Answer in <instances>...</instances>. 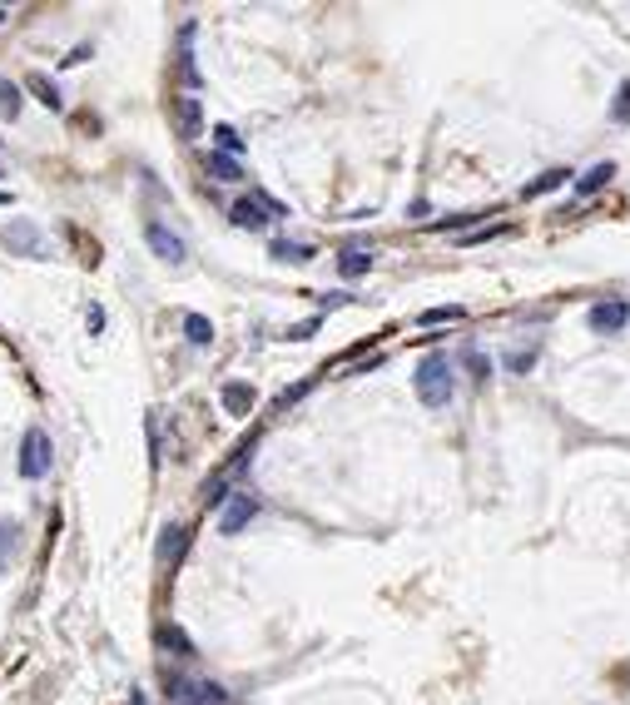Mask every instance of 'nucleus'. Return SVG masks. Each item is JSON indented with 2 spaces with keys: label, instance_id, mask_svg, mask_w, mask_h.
<instances>
[{
  "label": "nucleus",
  "instance_id": "nucleus-1",
  "mask_svg": "<svg viewBox=\"0 0 630 705\" xmlns=\"http://www.w3.org/2000/svg\"><path fill=\"white\" fill-rule=\"evenodd\" d=\"M412 387L427 407H447L451 393H457V377H451V357L447 353H427L412 373Z\"/></svg>",
  "mask_w": 630,
  "mask_h": 705
},
{
  "label": "nucleus",
  "instance_id": "nucleus-2",
  "mask_svg": "<svg viewBox=\"0 0 630 705\" xmlns=\"http://www.w3.org/2000/svg\"><path fill=\"white\" fill-rule=\"evenodd\" d=\"M283 214H288V209H283L273 194H264V189H254V194L234 199V209H228V219H234L238 229H248V234H264V229L278 224Z\"/></svg>",
  "mask_w": 630,
  "mask_h": 705
},
{
  "label": "nucleus",
  "instance_id": "nucleus-3",
  "mask_svg": "<svg viewBox=\"0 0 630 705\" xmlns=\"http://www.w3.org/2000/svg\"><path fill=\"white\" fill-rule=\"evenodd\" d=\"M50 457H55V447H50V433L45 427H30L25 437H20V477L40 482L50 472Z\"/></svg>",
  "mask_w": 630,
  "mask_h": 705
},
{
  "label": "nucleus",
  "instance_id": "nucleus-4",
  "mask_svg": "<svg viewBox=\"0 0 630 705\" xmlns=\"http://www.w3.org/2000/svg\"><path fill=\"white\" fill-rule=\"evenodd\" d=\"M144 244H150L154 259H160V264H170V269H184L189 264V244L174 234L170 224H160V219H150V224H144Z\"/></svg>",
  "mask_w": 630,
  "mask_h": 705
},
{
  "label": "nucleus",
  "instance_id": "nucleus-5",
  "mask_svg": "<svg viewBox=\"0 0 630 705\" xmlns=\"http://www.w3.org/2000/svg\"><path fill=\"white\" fill-rule=\"evenodd\" d=\"M254 517H258V497H248V492H234V497L218 507V532L234 536V532H244Z\"/></svg>",
  "mask_w": 630,
  "mask_h": 705
},
{
  "label": "nucleus",
  "instance_id": "nucleus-6",
  "mask_svg": "<svg viewBox=\"0 0 630 705\" xmlns=\"http://www.w3.org/2000/svg\"><path fill=\"white\" fill-rule=\"evenodd\" d=\"M625 318H630L625 299H601V303H591V313H586L591 333H621V328H625Z\"/></svg>",
  "mask_w": 630,
  "mask_h": 705
},
{
  "label": "nucleus",
  "instance_id": "nucleus-7",
  "mask_svg": "<svg viewBox=\"0 0 630 705\" xmlns=\"http://www.w3.org/2000/svg\"><path fill=\"white\" fill-rule=\"evenodd\" d=\"M174 124H179V140H199L204 134V100L199 94H179L174 100Z\"/></svg>",
  "mask_w": 630,
  "mask_h": 705
},
{
  "label": "nucleus",
  "instance_id": "nucleus-8",
  "mask_svg": "<svg viewBox=\"0 0 630 705\" xmlns=\"http://www.w3.org/2000/svg\"><path fill=\"white\" fill-rule=\"evenodd\" d=\"M218 397H224V407H228L234 417H248V413H254V403H258L248 383H224V393H218Z\"/></svg>",
  "mask_w": 630,
  "mask_h": 705
},
{
  "label": "nucleus",
  "instance_id": "nucleus-9",
  "mask_svg": "<svg viewBox=\"0 0 630 705\" xmlns=\"http://www.w3.org/2000/svg\"><path fill=\"white\" fill-rule=\"evenodd\" d=\"M338 269H343V279H358V273H367V269H373V249H367V244H353V249H343Z\"/></svg>",
  "mask_w": 630,
  "mask_h": 705
},
{
  "label": "nucleus",
  "instance_id": "nucleus-10",
  "mask_svg": "<svg viewBox=\"0 0 630 705\" xmlns=\"http://www.w3.org/2000/svg\"><path fill=\"white\" fill-rule=\"evenodd\" d=\"M611 174H615V164L611 160H606V164H591V170H586L581 179H576V194H596V189H606V184H611Z\"/></svg>",
  "mask_w": 630,
  "mask_h": 705
},
{
  "label": "nucleus",
  "instance_id": "nucleus-11",
  "mask_svg": "<svg viewBox=\"0 0 630 705\" xmlns=\"http://www.w3.org/2000/svg\"><path fill=\"white\" fill-rule=\"evenodd\" d=\"M184 338L194 343V348H204V343H214V323H208L204 313H184Z\"/></svg>",
  "mask_w": 630,
  "mask_h": 705
},
{
  "label": "nucleus",
  "instance_id": "nucleus-12",
  "mask_svg": "<svg viewBox=\"0 0 630 705\" xmlns=\"http://www.w3.org/2000/svg\"><path fill=\"white\" fill-rule=\"evenodd\" d=\"M268 254L278 259V264H308L313 249H308V244H293V239H278V244H273Z\"/></svg>",
  "mask_w": 630,
  "mask_h": 705
},
{
  "label": "nucleus",
  "instance_id": "nucleus-13",
  "mask_svg": "<svg viewBox=\"0 0 630 705\" xmlns=\"http://www.w3.org/2000/svg\"><path fill=\"white\" fill-rule=\"evenodd\" d=\"M566 179H571V170H546L541 179H531V184L521 189V194H527V199H537V194H551V189H561Z\"/></svg>",
  "mask_w": 630,
  "mask_h": 705
},
{
  "label": "nucleus",
  "instance_id": "nucleus-14",
  "mask_svg": "<svg viewBox=\"0 0 630 705\" xmlns=\"http://www.w3.org/2000/svg\"><path fill=\"white\" fill-rule=\"evenodd\" d=\"M208 174L224 179V184H234V179H244V170H238L234 154H208Z\"/></svg>",
  "mask_w": 630,
  "mask_h": 705
},
{
  "label": "nucleus",
  "instance_id": "nucleus-15",
  "mask_svg": "<svg viewBox=\"0 0 630 705\" xmlns=\"http://www.w3.org/2000/svg\"><path fill=\"white\" fill-rule=\"evenodd\" d=\"M214 144H218V154H244V134L234 124H214Z\"/></svg>",
  "mask_w": 630,
  "mask_h": 705
},
{
  "label": "nucleus",
  "instance_id": "nucleus-16",
  "mask_svg": "<svg viewBox=\"0 0 630 705\" xmlns=\"http://www.w3.org/2000/svg\"><path fill=\"white\" fill-rule=\"evenodd\" d=\"M25 85H30V90H35V100H40V104H45V110H60V104H65V100H60V90H55V85H50V80H45V75H30V80H25Z\"/></svg>",
  "mask_w": 630,
  "mask_h": 705
},
{
  "label": "nucleus",
  "instance_id": "nucleus-17",
  "mask_svg": "<svg viewBox=\"0 0 630 705\" xmlns=\"http://www.w3.org/2000/svg\"><path fill=\"white\" fill-rule=\"evenodd\" d=\"M457 318H467V308H461V303H447V308H427L422 313V323H457Z\"/></svg>",
  "mask_w": 630,
  "mask_h": 705
},
{
  "label": "nucleus",
  "instance_id": "nucleus-18",
  "mask_svg": "<svg viewBox=\"0 0 630 705\" xmlns=\"http://www.w3.org/2000/svg\"><path fill=\"white\" fill-rule=\"evenodd\" d=\"M0 114H10V120L20 114V90L5 85V80H0Z\"/></svg>",
  "mask_w": 630,
  "mask_h": 705
},
{
  "label": "nucleus",
  "instance_id": "nucleus-19",
  "mask_svg": "<svg viewBox=\"0 0 630 705\" xmlns=\"http://www.w3.org/2000/svg\"><path fill=\"white\" fill-rule=\"evenodd\" d=\"M179 546H184V527H170V536L160 542V556H179Z\"/></svg>",
  "mask_w": 630,
  "mask_h": 705
},
{
  "label": "nucleus",
  "instance_id": "nucleus-20",
  "mask_svg": "<svg viewBox=\"0 0 630 705\" xmlns=\"http://www.w3.org/2000/svg\"><path fill=\"white\" fill-rule=\"evenodd\" d=\"M5 239H15V244H25L30 254H35V229H30V224H15V229H10V234H5Z\"/></svg>",
  "mask_w": 630,
  "mask_h": 705
},
{
  "label": "nucleus",
  "instance_id": "nucleus-21",
  "mask_svg": "<svg viewBox=\"0 0 630 705\" xmlns=\"http://www.w3.org/2000/svg\"><path fill=\"white\" fill-rule=\"evenodd\" d=\"M615 120H630V85H621V90H615Z\"/></svg>",
  "mask_w": 630,
  "mask_h": 705
},
{
  "label": "nucleus",
  "instance_id": "nucleus-22",
  "mask_svg": "<svg viewBox=\"0 0 630 705\" xmlns=\"http://www.w3.org/2000/svg\"><path fill=\"white\" fill-rule=\"evenodd\" d=\"M313 333H318V318H308V323H298V328H288V338L303 343V338H313Z\"/></svg>",
  "mask_w": 630,
  "mask_h": 705
},
{
  "label": "nucleus",
  "instance_id": "nucleus-23",
  "mask_svg": "<svg viewBox=\"0 0 630 705\" xmlns=\"http://www.w3.org/2000/svg\"><path fill=\"white\" fill-rule=\"evenodd\" d=\"M531 357H537L531 348H527V353H511V357H507V367H511V373H527V367H531Z\"/></svg>",
  "mask_w": 630,
  "mask_h": 705
},
{
  "label": "nucleus",
  "instance_id": "nucleus-24",
  "mask_svg": "<svg viewBox=\"0 0 630 705\" xmlns=\"http://www.w3.org/2000/svg\"><path fill=\"white\" fill-rule=\"evenodd\" d=\"M477 219H481V214H451V219H442L437 229H467V224H477Z\"/></svg>",
  "mask_w": 630,
  "mask_h": 705
},
{
  "label": "nucleus",
  "instance_id": "nucleus-25",
  "mask_svg": "<svg viewBox=\"0 0 630 705\" xmlns=\"http://www.w3.org/2000/svg\"><path fill=\"white\" fill-rule=\"evenodd\" d=\"M5 15H10V10H0V25H5Z\"/></svg>",
  "mask_w": 630,
  "mask_h": 705
},
{
  "label": "nucleus",
  "instance_id": "nucleus-26",
  "mask_svg": "<svg viewBox=\"0 0 630 705\" xmlns=\"http://www.w3.org/2000/svg\"><path fill=\"white\" fill-rule=\"evenodd\" d=\"M0 204H10V194H0Z\"/></svg>",
  "mask_w": 630,
  "mask_h": 705
}]
</instances>
